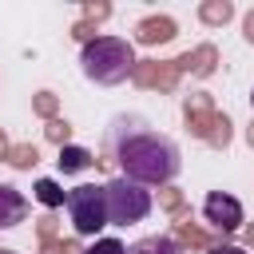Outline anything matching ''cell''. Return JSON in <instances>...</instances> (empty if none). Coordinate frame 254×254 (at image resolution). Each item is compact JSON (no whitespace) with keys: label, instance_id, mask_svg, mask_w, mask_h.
<instances>
[{"label":"cell","instance_id":"cell-12","mask_svg":"<svg viewBox=\"0 0 254 254\" xmlns=\"http://www.w3.org/2000/svg\"><path fill=\"white\" fill-rule=\"evenodd\" d=\"M0 254H16V250H0Z\"/></svg>","mask_w":254,"mask_h":254},{"label":"cell","instance_id":"cell-11","mask_svg":"<svg viewBox=\"0 0 254 254\" xmlns=\"http://www.w3.org/2000/svg\"><path fill=\"white\" fill-rule=\"evenodd\" d=\"M206 254H246V250H242V246H210Z\"/></svg>","mask_w":254,"mask_h":254},{"label":"cell","instance_id":"cell-3","mask_svg":"<svg viewBox=\"0 0 254 254\" xmlns=\"http://www.w3.org/2000/svg\"><path fill=\"white\" fill-rule=\"evenodd\" d=\"M103 202H107V226H131L143 222L155 206L151 187H139L123 175H115L111 183H103Z\"/></svg>","mask_w":254,"mask_h":254},{"label":"cell","instance_id":"cell-8","mask_svg":"<svg viewBox=\"0 0 254 254\" xmlns=\"http://www.w3.org/2000/svg\"><path fill=\"white\" fill-rule=\"evenodd\" d=\"M56 163H60V171H64V175H75V171H87L95 159H91V151H87V147H64Z\"/></svg>","mask_w":254,"mask_h":254},{"label":"cell","instance_id":"cell-7","mask_svg":"<svg viewBox=\"0 0 254 254\" xmlns=\"http://www.w3.org/2000/svg\"><path fill=\"white\" fill-rule=\"evenodd\" d=\"M127 254H183V246L175 238H167V234H147V238L131 242Z\"/></svg>","mask_w":254,"mask_h":254},{"label":"cell","instance_id":"cell-5","mask_svg":"<svg viewBox=\"0 0 254 254\" xmlns=\"http://www.w3.org/2000/svg\"><path fill=\"white\" fill-rule=\"evenodd\" d=\"M202 218L210 226H218V230H238L242 226V202L234 194H226V190H210L202 198Z\"/></svg>","mask_w":254,"mask_h":254},{"label":"cell","instance_id":"cell-6","mask_svg":"<svg viewBox=\"0 0 254 254\" xmlns=\"http://www.w3.org/2000/svg\"><path fill=\"white\" fill-rule=\"evenodd\" d=\"M28 210H32V202H28L12 183H0V230L20 226V222L28 218Z\"/></svg>","mask_w":254,"mask_h":254},{"label":"cell","instance_id":"cell-13","mask_svg":"<svg viewBox=\"0 0 254 254\" xmlns=\"http://www.w3.org/2000/svg\"><path fill=\"white\" fill-rule=\"evenodd\" d=\"M250 103H254V91H250Z\"/></svg>","mask_w":254,"mask_h":254},{"label":"cell","instance_id":"cell-2","mask_svg":"<svg viewBox=\"0 0 254 254\" xmlns=\"http://www.w3.org/2000/svg\"><path fill=\"white\" fill-rule=\"evenodd\" d=\"M79 67H83V75H87L91 83L111 87V83H123V79L131 75L135 52H131V44H127L123 36H95V40L83 44Z\"/></svg>","mask_w":254,"mask_h":254},{"label":"cell","instance_id":"cell-10","mask_svg":"<svg viewBox=\"0 0 254 254\" xmlns=\"http://www.w3.org/2000/svg\"><path fill=\"white\" fill-rule=\"evenodd\" d=\"M83 254H127V246H123L119 238H95Z\"/></svg>","mask_w":254,"mask_h":254},{"label":"cell","instance_id":"cell-9","mask_svg":"<svg viewBox=\"0 0 254 254\" xmlns=\"http://www.w3.org/2000/svg\"><path fill=\"white\" fill-rule=\"evenodd\" d=\"M36 198H40L44 206H64V202H67V190H60L56 179H40V183H36Z\"/></svg>","mask_w":254,"mask_h":254},{"label":"cell","instance_id":"cell-4","mask_svg":"<svg viewBox=\"0 0 254 254\" xmlns=\"http://www.w3.org/2000/svg\"><path fill=\"white\" fill-rule=\"evenodd\" d=\"M64 206H67V214H71V230H75V234H83V238H95V234L107 226V202H103V187H95V183L71 187Z\"/></svg>","mask_w":254,"mask_h":254},{"label":"cell","instance_id":"cell-1","mask_svg":"<svg viewBox=\"0 0 254 254\" xmlns=\"http://www.w3.org/2000/svg\"><path fill=\"white\" fill-rule=\"evenodd\" d=\"M107 143H111V155H115L123 179H131L139 187H163L183 167V155H179L175 139H167L163 131L147 127L135 115H119L111 123Z\"/></svg>","mask_w":254,"mask_h":254}]
</instances>
